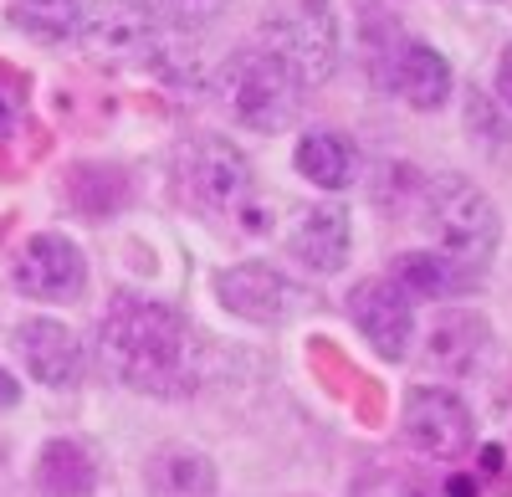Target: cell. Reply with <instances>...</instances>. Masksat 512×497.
<instances>
[{
    "label": "cell",
    "mask_w": 512,
    "mask_h": 497,
    "mask_svg": "<svg viewBox=\"0 0 512 497\" xmlns=\"http://www.w3.org/2000/svg\"><path fill=\"white\" fill-rule=\"evenodd\" d=\"M98 359L118 385L149 400H185L205 380V354L190 318L139 293L108 303L98 323Z\"/></svg>",
    "instance_id": "cell-1"
},
{
    "label": "cell",
    "mask_w": 512,
    "mask_h": 497,
    "mask_svg": "<svg viewBox=\"0 0 512 497\" xmlns=\"http://www.w3.org/2000/svg\"><path fill=\"white\" fill-rule=\"evenodd\" d=\"M216 98L241 129L287 134L308 108V82L267 47H241L216 72Z\"/></svg>",
    "instance_id": "cell-2"
},
{
    "label": "cell",
    "mask_w": 512,
    "mask_h": 497,
    "mask_svg": "<svg viewBox=\"0 0 512 497\" xmlns=\"http://www.w3.org/2000/svg\"><path fill=\"white\" fill-rule=\"evenodd\" d=\"M364 67L384 93H395L400 103L431 113L451 103V62L420 36H405L390 16H364Z\"/></svg>",
    "instance_id": "cell-3"
},
{
    "label": "cell",
    "mask_w": 512,
    "mask_h": 497,
    "mask_svg": "<svg viewBox=\"0 0 512 497\" xmlns=\"http://www.w3.org/2000/svg\"><path fill=\"white\" fill-rule=\"evenodd\" d=\"M420 216H425V231L436 236L441 252L461 257V262H492V252L502 246V216H497V205L492 195L477 185V180H466V175H425L420 180Z\"/></svg>",
    "instance_id": "cell-4"
},
{
    "label": "cell",
    "mask_w": 512,
    "mask_h": 497,
    "mask_svg": "<svg viewBox=\"0 0 512 497\" xmlns=\"http://www.w3.org/2000/svg\"><path fill=\"white\" fill-rule=\"evenodd\" d=\"M169 170H175V190L195 216H241V205L256 195L251 164L226 134H185Z\"/></svg>",
    "instance_id": "cell-5"
},
{
    "label": "cell",
    "mask_w": 512,
    "mask_h": 497,
    "mask_svg": "<svg viewBox=\"0 0 512 497\" xmlns=\"http://www.w3.org/2000/svg\"><path fill=\"white\" fill-rule=\"evenodd\" d=\"M272 57H282L297 77L318 88L344 62V26L328 0H272L262 16V41Z\"/></svg>",
    "instance_id": "cell-6"
},
{
    "label": "cell",
    "mask_w": 512,
    "mask_h": 497,
    "mask_svg": "<svg viewBox=\"0 0 512 497\" xmlns=\"http://www.w3.org/2000/svg\"><path fill=\"white\" fill-rule=\"evenodd\" d=\"M77 47L108 67H149L164 52V26L144 0H82Z\"/></svg>",
    "instance_id": "cell-7"
},
{
    "label": "cell",
    "mask_w": 512,
    "mask_h": 497,
    "mask_svg": "<svg viewBox=\"0 0 512 497\" xmlns=\"http://www.w3.org/2000/svg\"><path fill=\"white\" fill-rule=\"evenodd\" d=\"M400 431H405V441L420 451V457H436V462L466 457L472 441H477L472 405H466L456 390H446V385H415V390H405Z\"/></svg>",
    "instance_id": "cell-8"
},
{
    "label": "cell",
    "mask_w": 512,
    "mask_h": 497,
    "mask_svg": "<svg viewBox=\"0 0 512 497\" xmlns=\"http://www.w3.org/2000/svg\"><path fill=\"white\" fill-rule=\"evenodd\" d=\"M11 277L21 287V298H31V303H72V298H82V287H88V262H82L72 236L36 231V236L21 241Z\"/></svg>",
    "instance_id": "cell-9"
},
{
    "label": "cell",
    "mask_w": 512,
    "mask_h": 497,
    "mask_svg": "<svg viewBox=\"0 0 512 497\" xmlns=\"http://www.w3.org/2000/svg\"><path fill=\"white\" fill-rule=\"evenodd\" d=\"M349 318H354V328L364 334V344L379 359H390V364L410 359L415 334H420V328H415V298H405L390 277L359 282L349 293Z\"/></svg>",
    "instance_id": "cell-10"
},
{
    "label": "cell",
    "mask_w": 512,
    "mask_h": 497,
    "mask_svg": "<svg viewBox=\"0 0 512 497\" xmlns=\"http://www.w3.org/2000/svg\"><path fill=\"white\" fill-rule=\"evenodd\" d=\"M292 293H297V287L277 267H267V262H231V267L216 272V298L241 323H262V328L287 323L292 308H297Z\"/></svg>",
    "instance_id": "cell-11"
},
{
    "label": "cell",
    "mask_w": 512,
    "mask_h": 497,
    "mask_svg": "<svg viewBox=\"0 0 512 497\" xmlns=\"http://www.w3.org/2000/svg\"><path fill=\"white\" fill-rule=\"evenodd\" d=\"M349 246H354V226H349L344 205L318 200V205H297V211H292V221H287V252H292V262L303 272H313V277L344 272Z\"/></svg>",
    "instance_id": "cell-12"
},
{
    "label": "cell",
    "mask_w": 512,
    "mask_h": 497,
    "mask_svg": "<svg viewBox=\"0 0 512 497\" xmlns=\"http://www.w3.org/2000/svg\"><path fill=\"white\" fill-rule=\"evenodd\" d=\"M16 359L26 364V375L47 390H77L82 385V344L67 323L57 318H26L16 323Z\"/></svg>",
    "instance_id": "cell-13"
},
{
    "label": "cell",
    "mask_w": 512,
    "mask_h": 497,
    "mask_svg": "<svg viewBox=\"0 0 512 497\" xmlns=\"http://www.w3.org/2000/svg\"><path fill=\"white\" fill-rule=\"evenodd\" d=\"M487 349H492V328H487L482 313L441 308L431 318V328H425L420 359H425V369H436V375H477Z\"/></svg>",
    "instance_id": "cell-14"
},
{
    "label": "cell",
    "mask_w": 512,
    "mask_h": 497,
    "mask_svg": "<svg viewBox=\"0 0 512 497\" xmlns=\"http://www.w3.org/2000/svg\"><path fill=\"white\" fill-rule=\"evenodd\" d=\"M384 277H390L405 298L446 303V298H461V293H477L482 267H472V262L441 252V246H431V252H405V257H395V267L384 272Z\"/></svg>",
    "instance_id": "cell-15"
},
{
    "label": "cell",
    "mask_w": 512,
    "mask_h": 497,
    "mask_svg": "<svg viewBox=\"0 0 512 497\" xmlns=\"http://www.w3.org/2000/svg\"><path fill=\"white\" fill-rule=\"evenodd\" d=\"M144 497H221V472L205 451L169 441L144 462Z\"/></svg>",
    "instance_id": "cell-16"
},
{
    "label": "cell",
    "mask_w": 512,
    "mask_h": 497,
    "mask_svg": "<svg viewBox=\"0 0 512 497\" xmlns=\"http://www.w3.org/2000/svg\"><path fill=\"white\" fill-rule=\"evenodd\" d=\"M292 164H297V175H303L308 185H318V190H328V195L349 190V185L359 180V170H364L354 139L338 134V129H308L303 139H297Z\"/></svg>",
    "instance_id": "cell-17"
},
{
    "label": "cell",
    "mask_w": 512,
    "mask_h": 497,
    "mask_svg": "<svg viewBox=\"0 0 512 497\" xmlns=\"http://www.w3.org/2000/svg\"><path fill=\"white\" fill-rule=\"evenodd\" d=\"M36 487L47 497H93L98 492V457L93 446H82L72 436H57L41 446L36 457Z\"/></svg>",
    "instance_id": "cell-18"
},
{
    "label": "cell",
    "mask_w": 512,
    "mask_h": 497,
    "mask_svg": "<svg viewBox=\"0 0 512 497\" xmlns=\"http://www.w3.org/2000/svg\"><path fill=\"white\" fill-rule=\"evenodd\" d=\"M6 16H11V26L26 31L31 41H52V47H62V41L77 36L82 0H11Z\"/></svg>",
    "instance_id": "cell-19"
},
{
    "label": "cell",
    "mask_w": 512,
    "mask_h": 497,
    "mask_svg": "<svg viewBox=\"0 0 512 497\" xmlns=\"http://www.w3.org/2000/svg\"><path fill=\"white\" fill-rule=\"evenodd\" d=\"M144 6L159 16L164 31H185V36H195V31H210V26H216V21L226 16L231 0H144Z\"/></svg>",
    "instance_id": "cell-20"
},
{
    "label": "cell",
    "mask_w": 512,
    "mask_h": 497,
    "mask_svg": "<svg viewBox=\"0 0 512 497\" xmlns=\"http://www.w3.org/2000/svg\"><path fill=\"white\" fill-rule=\"evenodd\" d=\"M354 497H425V487L410 482L405 472H369V477H359Z\"/></svg>",
    "instance_id": "cell-21"
},
{
    "label": "cell",
    "mask_w": 512,
    "mask_h": 497,
    "mask_svg": "<svg viewBox=\"0 0 512 497\" xmlns=\"http://www.w3.org/2000/svg\"><path fill=\"white\" fill-rule=\"evenodd\" d=\"M497 98L507 103V113H512V47L497 57Z\"/></svg>",
    "instance_id": "cell-22"
},
{
    "label": "cell",
    "mask_w": 512,
    "mask_h": 497,
    "mask_svg": "<svg viewBox=\"0 0 512 497\" xmlns=\"http://www.w3.org/2000/svg\"><path fill=\"white\" fill-rule=\"evenodd\" d=\"M16 405H21V385H16V375L0 369V410H16Z\"/></svg>",
    "instance_id": "cell-23"
},
{
    "label": "cell",
    "mask_w": 512,
    "mask_h": 497,
    "mask_svg": "<svg viewBox=\"0 0 512 497\" xmlns=\"http://www.w3.org/2000/svg\"><path fill=\"white\" fill-rule=\"evenodd\" d=\"M16 129V98L6 93V88H0V139H6Z\"/></svg>",
    "instance_id": "cell-24"
},
{
    "label": "cell",
    "mask_w": 512,
    "mask_h": 497,
    "mask_svg": "<svg viewBox=\"0 0 512 497\" xmlns=\"http://www.w3.org/2000/svg\"><path fill=\"white\" fill-rule=\"evenodd\" d=\"M487 6H497V0H487Z\"/></svg>",
    "instance_id": "cell-25"
}]
</instances>
